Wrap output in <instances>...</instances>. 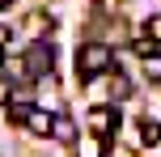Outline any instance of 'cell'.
Here are the masks:
<instances>
[{
    "instance_id": "cell-12",
    "label": "cell",
    "mask_w": 161,
    "mask_h": 157,
    "mask_svg": "<svg viewBox=\"0 0 161 157\" xmlns=\"http://www.w3.org/2000/svg\"><path fill=\"white\" fill-rule=\"evenodd\" d=\"M4 4H8V0H0V8H4Z\"/></svg>"
},
{
    "instance_id": "cell-5",
    "label": "cell",
    "mask_w": 161,
    "mask_h": 157,
    "mask_svg": "<svg viewBox=\"0 0 161 157\" xmlns=\"http://www.w3.org/2000/svg\"><path fill=\"white\" fill-rule=\"evenodd\" d=\"M140 144H144V149H157L161 144V123L157 119H144V123H140Z\"/></svg>"
},
{
    "instance_id": "cell-2",
    "label": "cell",
    "mask_w": 161,
    "mask_h": 157,
    "mask_svg": "<svg viewBox=\"0 0 161 157\" xmlns=\"http://www.w3.org/2000/svg\"><path fill=\"white\" fill-rule=\"evenodd\" d=\"M51 59H55V51H51V42H47V38L30 42V47H25V76H30V81L47 76V72H51Z\"/></svg>"
},
{
    "instance_id": "cell-8",
    "label": "cell",
    "mask_w": 161,
    "mask_h": 157,
    "mask_svg": "<svg viewBox=\"0 0 161 157\" xmlns=\"http://www.w3.org/2000/svg\"><path fill=\"white\" fill-rule=\"evenodd\" d=\"M144 34H148L153 42H161V13H153V17L144 21Z\"/></svg>"
},
{
    "instance_id": "cell-7",
    "label": "cell",
    "mask_w": 161,
    "mask_h": 157,
    "mask_svg": "<svg viewBox=\"0 0 161 157\" xmlns=\"http://www.w3.org/2000/svg\"><path fill=\"white\" fill-rule=\"evenodd\" d=\"M55 136H59V140H64V144H72V136H76V127H72V119H55Z\"/></svg>"
},
{
    "instance_id": "cell-9",
    "label": "cell",
    "mask_w": 161,
    "mask_h": 157,
    "mask_svg": "<svg viewBox=\"0 0 161 157\" xmlns=\"http://www.w3.org/2000/svg\"><path fill=\"white\" fill-rule=\"evenodd\" d=\"M136 55H144V59L157 55V42H153V38H140V42H136Z\"/></svg>"
},
{
    "instance_id": "cell-6",
    "label": "cell",
    "mask_w": 161,
    "mask_h": 157,
    "mask_svg": "<svg viewBox=\"0 0 161 157\" xmlns=\"http://www.w3.org/2000/svg\"><path fill=\"white\" fill-rule=\"evenodd\" d=\"M30 110H34V106H25V102H13V106H8V119L25 127V123H30Z\"/></svg>"
},
{
    "instance_id": "cell-4",
    "label": "cell",
    "mask_w": 161,
    "mask_h": 157,
    "mask_svg": "<svg viewBox=\"0 0 161 157\" xmlns=\"http://www.w3.org/2000/svg\"><path fill=\"white\" fill-rule=\"evenodd\" d=\"M25 127H30L34 136H55V115H51V110H42V106H34Z\"/></svg>"
},
{
    "instance_id": "cell-3",
    "label": "cell",
    "mask_w": 161,
    "mask_h": 157,
    "mask_svg": "<svg viewBox=\"0 0 161 157\" xmlns=\"http://www.w3.org/2000/svg\"><path fill=\"white\" fill-rule=\"evenodd\" d=\"M89 127H93L97 136H110L114 127H119V110H114V106H93V115H89Z\"/></svg>"
},
{
    "instance_id": "cell-1",
    "label": "cell",
    "mask_w": 161,
    "mask_h": 157,
    "mask_svg": "<svg viewBox=\"0 0 161 157\" xmlns=\"http://www.w3.org/2000/svg\"><path fill=\"white\" fill-rule=\"evenodd\" d=\"M110 64H114V51L106 47V42H85V47L76 51V68H80V76H102V72H110Z\"/></svg>"
},
{
    "instance_id": "cell-10",
    "label": "cell",
    "mask_w": 161,
    "mask_h": 157,
    "mask_svg": "<svg viewBox=\"0 0 161 157\" xmlns=\"http://www.w3.org/2000/svg\"><path fill=\"white\" fill-rule=\"evenodd\" d=\"M4 102L13 106V85H8V81H0V106H4Z\"/></svg>"
},
{
    "instance_id": "cell-11",
    "label": "cell",
    "mask_w": 161,
    "mask_h": 157,
    "mask_svg": "<svg viewBox=\"0 0 161 157\" xmlns=\"http://www.w3.org/2000/svg\"><path fill=\"white\" fill-rule=\"evenodd\" d=\"M4 42H8V30H4V25H0V47H4Z\"/></svg>"
}]
</instances>
